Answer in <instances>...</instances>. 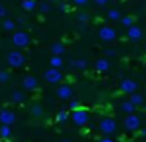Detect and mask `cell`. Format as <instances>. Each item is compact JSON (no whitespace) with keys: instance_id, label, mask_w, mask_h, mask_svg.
Here are the masks:
<instances>
[{"instance_id":"1","label":"cell","mask_w":146,"mask_h":142,"mask_svg":"<svg viewBox=\"0 0 146 142\" xmlns=\"http://www.w3.org/2000/svg\"><path fill=\"white\" fill-rule=\"evenodd\" d=\"M90 120V116L88 113H86L85 109H82V108H77V109L72 111V122L76 123L77 126H83L86 125Z\"/></svg>"},{"instance_id":"2","label":"cell","mask_w":146,"mask_h":142,"mask_svg":"<svg viewBox=\"0 0 146 142\" xmlns=\"http://www.w3.org/2000/svg\"><path fill=\"white\" fill-rule=\"evenodd\" d=\"M7 61L11 67H21L25 63V56H24L21 52H11V53H8Z\"/></svg>"},{"instance_id":"3","label":"cell","mask_w":146,"mask_h":142,"mask_svg":"<svg viewBox=\"0 0 146 142\" xmlns=\"http://www.w3.org/2000/svg\"><path fill=\"white\" fill-rule=\"evenodd\" d=\"M44 78L49 83H58L63 80V73L58 70V67H50V69H47L44 72Z\"/></svg>"},{"instance_id":"4","label":"cell","mask_w":146,"mask_h":142,"mask_svg":"<svg viewBox=\"0 0 146 142\" xmlns=\"http://www.w3.org/2000/svg\"><path fill=\"white\" fill-rule=\"evenodd\" d=\"M29 42H30V38L25 31H21L19 30V31H16L13 35V44L16 45V47H27Z\"/></svg>"},{"instance_id":"5","label":"cell","mask_w":146,"mask_h":142,"mask_svg":"<svg viewBox=\"0 0 146 142\" xmlns=\"http://www.w3.org/2000/svg\"><path fill=\"white\" fill-rule=\"evenodd\" d=\"M99 128H101V131L105 133V134H111V133L116 130V122H115L113 119H110V117H105V119H102L101 122H99Z\"/></svg>"},{"instance_id":"6","label":"cell","mask_w":146,"mask_h":142,"mask_svg":"<svg viewBox=\"0 0 146 142\" xmlns=\"http://www.w3.org/2000/svg\"><path fill=\"white\" fill-rule=\"evenodd\" d=\"M140 117H137L135 114H127V117L124 119V126L130 131H137L140 128Z\"/></svg>"},{"instance_id":"7","label":"cell","mask_w":146,"mask_h":142,"mask_svg":"<svg viewBox=\"0 0 146 142\" xmlns=\"http://www.w3.org/2000/svg\"><path fill=\"white\" fill-rule=\"evenodd\" d=\"M99 38L105 42H111L116 38V31H115L111 27H102V28L99 30Z\"/></svg>"},{"instance_id":"8","label":"cell","mask_w":146,"mask_h":142,"mask_svg":"<svg viewBox=\"0 0 146 142\" xmlns=\"http://www.w3.org/2000/svg\"><path fill=\"white\" fill-rule=\"evenodd\" d=\"M0 122L2 125H13L16 122V116L10 109H0Z\"/></svg>"},{"instance_id":"9","label":"cell","mask_w":146,"mask_h":142,"mask_svg":"<svg viewBox=\"0 0 146 142\" xmlns=\"http://www.w3.org/2000/svg\"><path fill=\"white\" fill-rule=\"evenodd\" d=\"M137 88H138V84H137V81H133V80H121L119 83V89L123 92H126V94H132V92L137 91Z\"/></svg>"},{"instance_id":"10","label":"cell","mask_w":146,"mask_h":142,"mask_svg":"<svg viewBox=\"0 0 146 142\" xmlns=\"http://www.w3.org/2000/svg\"><path fill=\"white\" fill-rule=\"evenodd\" d=\"M57 97H60L61 100H68V98L72 97V89L66 84H61L60 88L57 89Z\"/></svg>"},{"instance_id":"11","label":"cell","mask_w":146,"mask_h":142,"mask_svg":"<svg viewBox=\"0 0 146 142\" xmlns=\"http://www.w3.org/2000/svg\"><path fill=\"white\" fill-rule=\"evenodd\" d=\"M94 69L98 70V72H107V70L110 69V61H108L107 58H99L94 63Z\"/></svg>"},{"instance_id":"12","label":"cell","mask_w":146,"mask_h":142,"mask_svg":"<svg viewBox=\"0 0 146 142\" xmlns=\"http://www.w3.org/2000/svg\"><path fill=\"white\" fill-rule=\"evenodd\" d=\"M22 86L25 89H29V91H33V89L38 88V80H36L35 77H32V75H27L25 78L22 80Z\"/></svg>"},{"instance_id":"13","label":"cell","mask_w":146,"mask_h":142,"mask_svg":"<svg viewBox=\"0 0 146 142\" xmlns=\"http://www.w3.org/2000/svg\"><path fill=\"white\" fill-rule=\"evenodd\" d=\"M127 36H129V39H132V41H138V39L143 36V31H141L140 27L132 25V27H129V30H127Z\"/></svg>"},{"instance_id":"14","label":"cell","mask_w":146,"mask_h":142,"mask_svg":"<svg viewBox=\"0 0 146 142\" xmlns=\"http://www.w3.org/2000/svg\"><path fill=\"white\" fill-rule=\"evenodd\" d=\"M21 5H22V10L25 11H33L38 8V3H36V0H22L21 2Z\"/></svg>"},{"instance_id":"15","label":"cell","mask_w":146,"mask_h":142,"mask_svg":"<svg viewBox=\"0 0 146 142\" xmlns=\"http://www.w3.org/2000/svg\"><path fill=\"white\" fill-rule=\"evenodd\" d=\"M135 108L137 106L130 100L123 101V103H121V111H124V113H127V114H133V113H135Z\"/></svg>"},{"instance_id":"16","label":"cell","mask_w":146,"mask_h":142,"mask_svg":"<svg viewBox=\"0 0 146 142\" xmlns=\"http://www.w3.org/2000/svg\"><path fill=\"white\" fill-rule=\"evenodd\" d=\"M11 100H13L14 103H22V101L25 100V95L21 91H14L13 94H11Z\"/></svg>"},{"instance_id":"17","label":"cell","mask_w":146,"mask_h":142,"mask_svg":"<svg viewBox=\"0 0 146 142\" xmlns=\"http://www.w3.org/2000/svg\"><path fill=\"white\" fill-rule=\"evenodd\" d=\"M50 50H52V53H54V55H60V56H61V55L64 53V45L60 44V42H55V44L50 47Z\"/></svg>"},{"instance_id":"18","label":"cell","mask_w":146,"mask_h":142,"mask_svg":"<svg viewBox=\"0 0 146 142\" xmlns=\"http://www.w3.org/2000/svg\"><path fill=\"white\" fill-rule=\"evenodd\" d=\"M68 119H69V113H68L66 109L58 111V114H57V122H58V123H64Z\"/></svg>"},{"instance_id":"19","label":"cell","mask_w":146,"mask_h":142,"mask_svg":"<svg viewBox=\"0 0 146 142\" xmlns=\"http://www.w3.org/2000/svg\"><path fill=\"white\" fill-rule=\"evenodd\" d=\"M61 64H63V60H61L60 55H54V56L50 58V67H58V69H60Z\"/></svg>"},{"instance_id":"20","label":"cell","mask_w":146,"mask_h":142,"mask_svg":"<svg viewBox=\"0 0 146 142\" xmlns=\"http://www.w3.org/2000/svg\"><path fill=\"white\" fill-rule=\"evenodd\" d=\"M10 126H11V125H2V126H0V136H2V137L8 139L11 134H13V133H11V128H10Z\"/></svg>"},{"instance_id":"21","label":"cell","mask_w":146,"mask_h":142,"mask_svg":"<svg viewBox=\"0 0 146 142\" xmlns=\"http://www.w3.org/2000/svg\"><path fill=\"white\" fill-rule=\"evenodd\" d=\"M30 113H32L33 117H41L42 116V106L41 105H33V106L30 108Z\"/></svg>"},{"instance_id":"22","label":"cell","mask_w":146,"mask_h":142,"mask_svg":"<svg viewBox=\"0 0 146 142\" xmlns=\"http://www.w3.org/2000/svg\"><path fill=\"white\" fill-rule=\"evenodd\" d=\"M130 101H132L135 106H138V105H141L143 103V95H140V94H135V92H132V95H130V98H129Z\"/></svg>"},{"instance_id":"23","label":"cell","mask_w":146,"mask_h":142,"mask_svg":"<svg viewBox=\"0 0 146 142\" xmlns=\"http://www.w3.org/2000/svg\"><path fill=\"white\" fill-rule=\"evenodd\" d=\"M133 22H135V20H133L132 16H124V17H121V25H123V27H127V28H129V27L133 25Z\"/></svg>"},{"instance_id":"24","label":"cell","mask_w":146,"mask_h":142,"mask_svg":"<svg viewBox=\"0 0 146 142\" xmlns=\"http://www.w3.org/2000/svg\"><path fill=\"white\" fill-rule=\"evenodd\" d=\"M38 11H39V14H47L49 11H50V5L47 3V2H42V3H39L38 5Z\"/></svg>"},{"instance_id":"25","label":"cell","mask_w":146,"mask_h":142,"mask_svg":"<svg viewBox=\"0 0 146 142\" xmlns=\"http://www.w3.org/2000/svg\"><path fill=\"white\" fill-rule=\"evenodd\" d=\"M2 25H3V28L7 30V31H13V30L16 28V22H13V20H10V19H5Z\"/></svg>"},{"instance_id":"26","label":"cell","mask_w":146,"mask_h":142,"mask_svg":"<svg viewBox=\"0 0 146 142\" xmlns=\"http://www.w3.org/2000/svg\"><path fill=\"white\" fill-rule=\"evenodd\" d=\"M71 66L77 67V69H85V67H86V61L82 60V58H79V60H74L72 63H71Z\"/></svg>"},{"instance_id":"27","label":"cell","mask_w":146,"mask_h":142,"mask_svg":"<svg viewBox=\"0 0 146 142\" xmlns=\"http://www.w3.org/2000/svg\"><path fill=\"white\" fill-rule=\"evenodd\" d=\"M107 16H108V19H110V20H118V19H121V13H119L118 10H108Z\"/></svg>"},{"instance_id":"28","label":"cell","mask_w":146,"mask_h":142,"mask_svg":"<svg viewBox=\"0 0 146 142\" xmlns=\"http://www.w3.org/2000/svg\"><path fill=\"white\" fill-rule=\"evenodd\" d=\"M10 80V73L7 70H0V83H7Z\"/></svg>"},{"instance_id":"29","label":"cell","mask_w":146,"mask_h":142,"mask_svg":"<svg viewBox=\"0 0 146 142\" xmlns=\"http://www.w3.org/2000/svg\"><path fill=\"white\" fill-rule=\"evenodd\" d=\"M77 19H79V22H82V24H86V22H88V14H86V13H80Z\"/></svg>"},{"instance_id":"30","label":"cell","mask_w":146,"mask_h":142,"mask_svg":"<svg viewBox=\"0 0 146 142\" xmlns=\"http://www.w3.org/2000/svg\"><path fill=\"white\" fill-rule=\"evenodd\" d=\"M79 106H80V103L77 100H71L69 101V109H77Z\"/></svg>"},{"instance_id":"31","label":"cell","mask_w":146,"mask_h":142,"mask_svg":"<svg viewBox=\"0 0 146 142\" xmlns=\"http://www.w3.org/2000/svg\"><path fill=\"white\" fill-rule=\"evenodd\" d=\"M115 53H116V52H115L113 48H107V50H105V55H107V56H113Z\"/></svg>"},{"instance_id":"32","label":"cell","mask_w":146,"mask_h":142,"mask_svg":"<svg viewBox=\"0 0 146 142\" xmlns=\"http://www.w3.org/2000/svg\"><path fill=\"white\" fill-rule=\"evenodd\" d=\"M107 2H108V0H94V3H96V5H99V7H104V5L107 3Z\"/></svg>"},{"instance_id":"33","label":"cell","mask_w":146,"mask_h":142,"mask_svg":"<svg viewBox=\"0 0 146 142\" xmlns=\"http://www.w3.org/2000/svg\"><path fill=\"white\" fill-rule=\"evenodd\" d=\"M58 8H60L63 13H66V11H68V5L66 3H60V5H58Z\"/></svg>"},{"instance_id":"34","label":"cell","mask_w":146,"mask_h":142,"mask_svg":"<svg viewBox=\"0 0 146 142\" xmlns=\"http://www.w3.org/2000/svg\"><path fill=\"white\" fill-rule=\"evenodd\" d=\"M72 2H74L76 5H85L86 2H88V0H72Z\"/></svg>"},{"instance_id":"35","label":"cell","mask_w":146,"mask_h":142,"mask_svg":"<svg viewBox=\"0 0 146 142\" xmlns=\"http://www.w3.org/2000/svg\"><path fill=\"white\" fill-rule=\"evenodd\" d=\"M5 14H7V10H5L3 7H2V8H0V17H3Z\"/></svg>"},{"instance_id":"36","label":"cell","mask_w":146,"mask_h":142,"mask_svg":"<svg viewBox=\"0 0 146 142\" xmlns=\"http://www.w3.org/2000/svg\"><path fill=\"white\" fill-rule=\"evenodd\" d=\"M17 22H19V24H25V19H24V17H19V20H17Z\"/></svg>"},{"instance_id":"37","label":"cell","mask_w":146,"mask_h":142,"mask_svg":"<svg viewBox=\"0 0 146 142\" xmlns=\"http://www.w3.org/2000/svg\"><path fill=\"white\" fill-rule=\"evenodd\" d=\"M101 142H113V141H111V139H108V137H105V139H102Z\"/></svg>"},{"instance_id":"38","label":"cell","mask_w":146,"mask_h":142,"mask_svg":"<svg viewBox=\"0 0 146 142\" xmlns=\"http://www.w3.org/2000/svg\"><path fill=\"white\" fill-rule=\"evenodd\" d=\"M61 142H71V141H69V139H64V141H61Z\"/></svg>"},{"instance_id":"39","label":"cell","mask_w":146,"mask_h":142,"mask_svg":"<svg viewBox=\"0 0 146 142\" xmlns=\"http://www.w3.org/2000/svg\"><path fill=\"white\" fill-rule=\"evenodd\" d=\"M0 8H2V5H0Z\"/></svg>"},{"instance_id":"40","label":"cell","mask_w":146,"mask_h":142,"mask_svg":"<svg viewBox=\"0 0 146 142\" xmlns=\"http://www.w3.org/2000/svg\"><path fill=\"white\" fill-rule=\"evenodd\" d=\"M110 2H111V0H110Z\"/></svg>"},{"instance_id":"41","label":"cell","mask_w":146,"mask_h":142,"mask_svg":"<svg viewBox=\"0 0 146 142\" xmlns=\"http://www.w3.org/2000/svg\"><path fill=\"white\" fill-rule=\"evenodd\" d=\"M145 2H146V0H145Z\"/></svg>"}]
</instances>
